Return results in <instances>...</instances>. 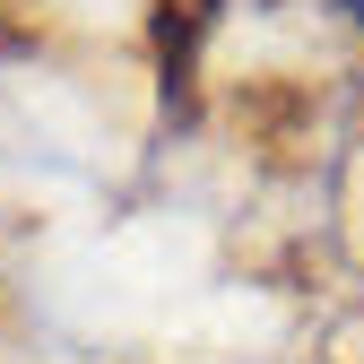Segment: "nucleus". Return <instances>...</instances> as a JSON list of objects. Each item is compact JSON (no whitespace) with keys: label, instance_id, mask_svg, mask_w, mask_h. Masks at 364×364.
I'll return each mask as SVG.
<instances>
[{"label":"nucleus","instance_id":"1","mask_svg":"<svg viewBox=\"0 0 364 364\" xmlns=\"http://www.w3.org/2000/svg\"><path fill=\"white\" fill-rule=\"evenodd\" d=\"M338 9H347V26H355V35H364V0H338Z\"/></svg>","mask_w":364,"mask_h":364}]
</instances>
